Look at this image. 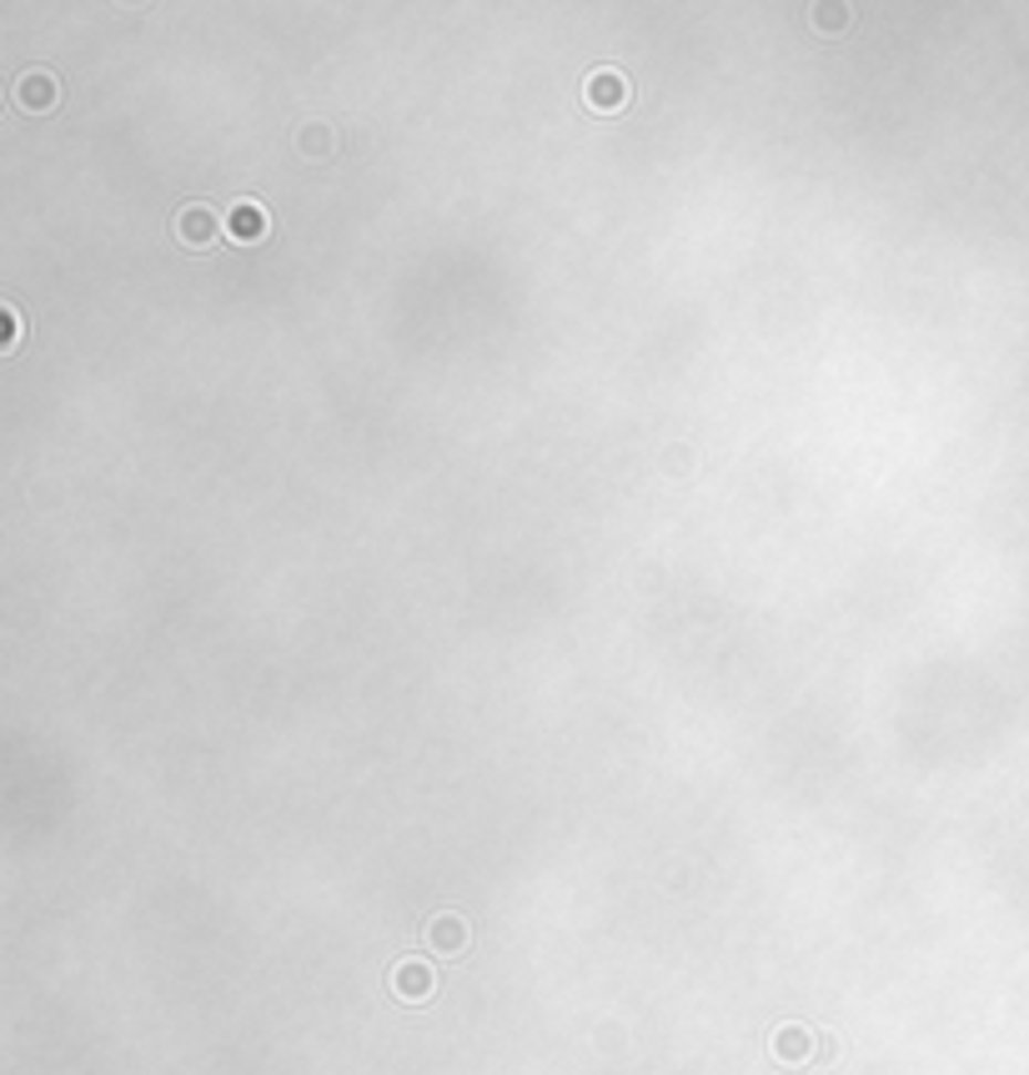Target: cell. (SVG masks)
<instances>
[{
	"label": "cell",
	"instance_id": "cell-1",
	"mask_svg": "<svg viewBox=\"0 0 1029 1075\" xmlns=\"http://www.w3.org/2000/svg\"><path fill=\"white\" fill-rule=\"evenodd\" d=\"M437 990V970L427 965V960H397V970H392V995L402 1000V1005H423V1000H433Z\"/></svg>",
	"mask_w": 1029,
	"mask_h": 1075
},
{
	"label": "cell",
	"instance_id": "cell-2",
	"mask_svg": "<svg viewBox=\"0 0 1029 1075\" xmlns=\"http://www.w3.org/2000/svg\"><path fill=\"white\" fill-rule=\"evenodd\" d=\"M773 1061L779 1065L819 1061V1031H809V1025H779L773 1031Z\"/></svg>",
	"mask_w": 1029,
	"mask_h": 1075
},
{
	"label": "cell",
	"instance_id": "cell-3",
	"mask_svg": "<svg viewBox=\"0 0 1029 1075\" xmlns=\"http://www.w3.org/2000/svg\"><path fill=\"white\" fill-rule=\"evenodd\" d=\"M467 940H472V930H467L462 914H433V920H427V945H433L443 960L462 955Z\"/></svg>",
	"mask_w": 1029,
	"mask_h": 1075
},
{
	"label": "cell",
	"instance_id": "cell-4",
	"mask_svg": "<svg viewBox=\"0 0 1029 1075\" xmlns=\"http://www.w3.org/2000/svg\"><path fill=\"white\" fill-rule=\"evenodd\" d=\"M583 96H588V106H593V111H623V106H628V81L617 76V71H593L588 86H583Z\"/></svg>",
	"mask_w": 1029,
	"mask_h": 1075
},
{
	"label": "cell",
	"instance_id": "cell-5",
	"mask_svg": "<svg viewBox=\"0 0 1029 1075\" xmlns=\"http://www.w3.org/2000/svg\"><path fill=\"white\" fill-rule=\"evenodd\" d=\"M809 21H813V31H819V35H844L849 21H854V11H849V0H813Z\"/></svg>",
	"mask_w": 1029,
	"mask_h": 1075
},
{
	"label": "cell",
	"instance_id": "cell-6",
	"mask_svg": "<svg viewBox=\"0 0 1029 1075\" xmlns=\"http://www.w3.org/2000/svg\"><path fill=\"white\" fill-rule=\"evenodd\" d=\"M227 231L237 241H261V237H267V211H261V201H237V207H231Z\"/></svg>",
	"mask_w": 1029,
	"mask_h": 1075
},
{
	"label": "cell",
	"instance_id": "cell-7",
	"mask_svg": "<svg viewBox=\"0 0 1029 1075\" xmlns=\"http://www.w3.org/2000/svg\"><path fill=\"white\" fill-rule=\"evenodd\" d=\"M15 101H21L25 111H51L55 106V81L45 76V71H31V76H21V86H15Z\"/></svg>",
	"mask_w": 1029,
	"mask_h": 1075
},
{
	"label": "cell",
	"instance_id": "cell-8",
	"mask_svg": "<svg viewBox=\"0 0 1029 1075\" xmlns=\"http://www.w3.org/2000/svg\"><path fill=\"white\" fill-rule=\"evenodd\" d=\"M181 241L186 247H211L217 241V217L206 207H186L181 211Z\"/></svg>",
	"mask_w": 1029,
	"mask_h": 1075
},
{
	"label": "cell",
	"instance_id": "cell-9",
	"mask_svg": "<svg viewBox=\"0 0 1029 1075\" xmlns=\"http://www.w3.org/2000/svg\"><path fill=\"white\" fill-rule=\"evenodd\" d=\"M306 152H332V131H322V126L306 131Z\"/></svg>",
	"mask_w": 1029,
	"mask_h": 1075
},
{
	"label": "cell",
	"instance_id": "cell-10",
	"mask_svg": "<svg viewBox=\"0 0 1029 1075\" xmlns=\"http://www.w3.org/2000/svg\"><path fill=\"white\" fill-rule=\"evenodd\" d=\"M834 1051H839V1045L829 1041V1035H819V1061H834Z\"/></svg>",
	"mask_w": 1029,
	"mask_h": 1075
},
{
	"label": "cell",
	"instance_id": "cell-11",
	"mask_svg": "<svg viewBox=\"0 0 1029 1075\" xmlns=\"http://www.w3.org/2000/svg\"><path fill=\"white\" fill-rule=\"evenodd\" d=\"M126 6H142V0H126Z\"/></svg>",
	"mask_w": 1029,
	"mask_h": 1075
}]
</instances>
